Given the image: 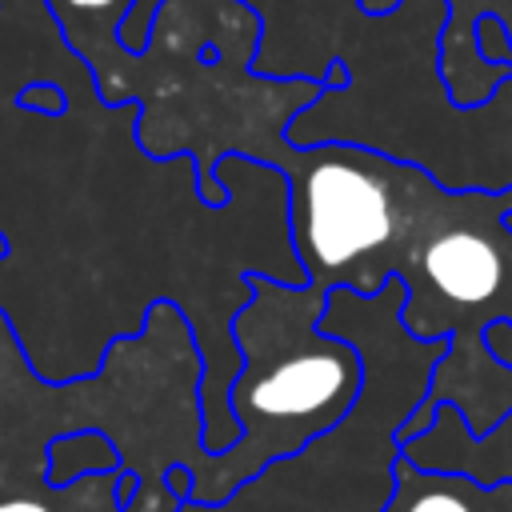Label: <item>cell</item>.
<instances>
[{
    "instance_id": "obj_9",
    "label": "cell",
    "mask_w": 512,
    "mask_h": 512,
    "mask_svg": "<svg viewBox=\"0 0 512 512\" xmlns=\"http://www.w3.org/2000/svg\"><path fill=\"white\" fill-rule=\"evenodd\" d=\"M4 252H8V240H4V236H0V256H4Z\"/></svg>"
},
{
    "instance_id": "obj_7",
    "label": "cell",
    "mask_w": 512,
    "mask_h": 512,
    "mask_svg": "<svg viewBox=\"0 0 512 512\" xmlns=\"http://www.w3.org/2000/svg\"><path fill=\"white\" fill-rule=\"evenodd\" d=\"M408 512H472V508H468L452 488H432V492L416 496Z\"/></svg>"
},
{
    "instance_id": "obj_1",
    "label": "cell",
    "mask_w": 512,
    "mask_h": 512,
    "mask_svg": "<svg viewBox=\"0 0 512 512\" xmlns=\"http://www.w3.org/2000/svg\"><path fill=\"white\" fill-rule=\"evenodd\" d=\"M292 224L296 248L312 268L340 272L352 260L384 248L396 228L392 176L400 164L360 148H316L300 152Z\"/></svg>"
},
{
    "instance_id": "obj_3",
    "label": "cell",
    "mask_w": 512,
    "mask_h": 512,
    "mask_svg": "<svg viewBox=\"0 0 512 512\" xmlns=\"http://www.w3.org/2000/svg\"><path fill=\"white\" fill-rule=\"evenodd\" d=\"M356 388H360L356 344L320 340L316 348H304L300 356L280 360L256 376L252 412H260V416H312V412H320L332 424L336 416L348 412Z\"/></svg>"
},
{
    "instance_id": "obj_5",
    "label": "cell",
    "mask_w": 512,
    "mask_h": 512,
    "mask_svg": "<svg viewBox=\"0 0 512 512\" xmlns=\"http://www.w3.org/2000/svg\"><path fill=\"white\" fill-rule=\"evenodd\" d=\"M424 276L452 304L468 308V304H484L496 296V288L504 280V264L488 236H480L472 228H448L428 244Z\"/></svg>"
},
{
    "instance_id": "obj_2",
    "label": "cell",
    "mask_w": 512,
    "mask_h": 512,
    "mask_svg": "<svg viewBox=\"0 0 512 512\" xmlns=\"http://www.w3.org/2000/svg\"><path fill=\"white\" fill-rule=\"evenodd\" d=\"M360 12L384 16L400 0H356ZM440 76L456 108H476L512 80V0H444Z\"/></svg>"
},
{
    "instance_id": "obj_4",
    "label": "cell",
    "mask_w": 512,
    "mask_h": 512,
    "mask_svg": "<svg viewBox=\"0 0 512 512\" xmlns=\"http://www.w3.org/2000/svg\"><path fill=\"white\" fill-rule=\"evenodd\" d=\"M64 44L92 68L96 88L104 100H112V72L116 60H128L132 52L120 44V28L132 16L140 0H44Z\"/></svg>"
},
{
    "instance_id": "obj_8",
    "label": "cell",
    "mask_w": 512,
    "mask_h": 512,
    "mask_svg": "<svg viewBox=\"0 0 512 512\" xmlns=\"http://www.w3.org/2000/svg\"><path fill=\"white\" fill-rule=\"evenodd\" d=\"M0 512H48L40 500H0Z\"/></svg>"
},
{
    "instance_id": "obj_6",
    "label": "cell",
    "mask_w": 512,
    "mask_h": 512,
    "mask_svg": "<svg viewBox=\"0 0 512 512\" xmlns=\"http://www.w3.org/2000/svg\"><path fill=\"white\" fill-rule=\"evenodd\" d=\"M16 104H20V108H28V112L60 116L68 100H64V92H60L56 84H24V88L16 92Z\"/></svg>"
}]
</instances>
